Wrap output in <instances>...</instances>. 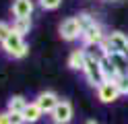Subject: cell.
<instances>
[{"mask_svg": "<svg viewBox=\"0 0 128 124\" xmlns=\"http://www.w3.org/2000/svg\"><path fill=\"white\" fill-rule=\"evenodd\" d=\"M99 58L101 54H93L87 50V60H85V68H83V74H85V79L87 83H89L91 87H101L103 83H106V77H103V70H101V62H99Z\"/></svg>", "mask_w": 128, "mask_h": 124, "instance_id": "1", "label": "cell"}, {"mask_svg": "<svg viewBox=\"0 0 128 124\" xmlns=\"http://www.w3.org/2000/svg\"><path fill=\"white\" fill-rule=\"evenodd\" d=\"M128 48V35L122 31H110L103 44L99 46L101 50V56H108V54H124Z\"/></svg>", "mask_w": 128, "mask_h": 124, "instance_id": "2", "label": "cell"}, {"mask_svg": "<svg viewBox=\"0 0 128 124\" xmlns=\"http://www.w3.org/2000/svg\"><path fill=\"white\" fill-rule=\"evenodd\" d=\"M0 46H2V52L8 58H14V60L25 58L27 52H29V46L25 44V37L19 35V33H14V31H10V35L6 37Z\"/></svg>", "mask_w": 128, "mask_h": 124, "instance_id": "3", "label": "cell"}, {"mask_svg": "<svg viewBox=\"0 0 128 124\" xmlns=\"http://www.w3.org/2000/svg\"><path fill=\"white\" fill-rule=\"evenodd\" d=\"M106 29H103V25L99 23V21H95L91 27H87L85 31H83V35H81V44H83V48H95V46H101L103 44V39H106Z\"/></svg>", "mask_w": 128, "mask_h": 124, "instance_id": "4", "label": "cell"}, {"mask_svg": "<svg viewBox=\"0 0 128 124\" xmlns=\"http://www.w3.org/2000/svg\"><path fill=\"white\" fill-rule=\"evenodd\" d=\"M81 35H83V29H81V25H78L76 17H68V19L62 21V25H60V37L64 41L81 39Z\"/></svg>", "mask_w": 128, "mask_h": 124, "instance_id": "5", "label": "cell"}, {"mask_svg": "<svg viewBox=\"0 0 128 124\" xmlns=\"http://www.w3.org/2000/svg\"><path fill=\"white\" fill-rule=\"evenodd\" d=\"M70 120H72V103L68 99H60V103L50 114V122L52 124H68Z\"/></svg>", "mask_w": 128, "mask_h": 124, "instance_id": "6", "label": "cell"}, {"mask_svg": "<svg viewBox=\"0 0 128 124\" xmlns=\"http://www.w3.org/2000/svg\"><path fill=\"white\" fill-rule=\"evenodd\" d=\"M33 101L39 105V110H42L44 114H52L54 112V107L60 103V97L54 93V91H42V93H37V97L33 99Z\"/></svg>", "mask_w": 128, "mask_h": 124, "instance_id": "7", "label": "cell"}, {"mask_svg": "<svg viewBox=\"0 0 128 124\" xmlns=\"http://www.w3.org/2000/svg\"><path fill=\"white\" fill-rule=\"evenodd\" d=\"M95 91H97V99L101 103H112V101H116V99L122 95L120 89H118V85H116V81H106L101 87H97Z\"/></svg>", "mask_w": 128, "mask_h": 124, "instance_id": "8", "label": "cell"}, {"mask_svg": "<svg viewBox=\"0 0 128 124\" xmlns=\"http://www.w3.org/2000/svg\"><path fill=\"white\" fill-rule=\"evenodd\" d=\"M33 8H35V2H33V0H12L10 11H12V15H14V19H31Z\"/></svg>", "mask_w": 128, "mask_h": 124, "instance_id": "9", "label": "cell"}, {"mask_svg": "<svg viewBox=\"0 0 128 124\" xmlns=\"http://www.w3.org/2000/svg\"><path fill=\"white\" fill-rule=\"evenodd\" d=\"M85 60H87V50L85 48H74L72 52L68 54V66L72 70H81L85 68Z\"/></svg>", "mask_w": 128, "mask_h": 124, "instance_id": "10", "label": "cell"}, {"mask_svg": "<svg viewBox=\"0 0 128 124\" xmlns=\"http://www.w3.org/2000/svg\"><path fill=\"white\" fill-rule=\"evenodd\" d=\"M27 105H29L27 97H23V95H12L8 101H6V112H10V114H23Z\"/></svg>", "mask_w": 128, "mask_h": 124, "instance_id": "11", "label": "cell"}, {"mask_svg": "<svg viewBox=\"0 0 128 124\" xmlns=\"http://www.w3.org/2000/svg\"><path fill=\"white\" fill-rule=\"evenodd\" d=\"M42 116L44 112L39 110V105L35 101H29V105L25 107V112H23V118H25V124H35L42 120Z\"/></svg>", "mask_w": 128, "mask_h": 124, "instance_id": "12", "label": "cell"}, {"mask_svg": "<svg viewBox=\"0 0 128 124\" xmlns=\"http://www.w3.org/2000/svg\"><path fill=\"white\" fill-rule=\"evenodd\" d=\"M99 62H101V70H103V77H106V81H118V72L114 68V64L110 62V58L108 56H101L99 58Z\"/></svg>", "mask_w": 128, "mask_h": 124, "instance_id": "13", "label": "cell"}, {"mask_svg": "<svg viewBox=\"0 0 128 124\" xmlns=\"http://www.w3.org/2000/svg\"><path fill=\"white\" fill-rule=\"evenodd\" d=\"M31 27H33L31 19H12V31L19 33V35H23V37L31 31Z\"/></svg>", "mask_w": 128, "mask_h": 124, "instance_id": "14", "label": "cell"}, {"mask_svg": "<svg viewBox=\"0 0 128 124\" xmlns=\"http://www.w3.org/2000/svg\"><path fill=\"white\" fill-rule=\"evenodd\" d=\"M76 21H78V25H81V29L85 31L87 27H91V25L97 21V19H95V17H91L89 13H78V15H76Z\"/></svg>", "mask_w": 128, "mask_h": 124, "instance_id": "15", "label": "cell"}, {"mask_svg": "<svg viewBox=\"0 0 128 124\" xmlns=\"http://www.w3.org/2000/svg\"><path fill=\"white\" fill-rule=\"evenodd\" d=\"M10 31H12V23H6V21H0V44L10 35Z\"/></svg>", "mask_w": 128, "mask_h": 124, "instance_id": "16", "label": "cell"}, {"mask_svg": "<svg viewBox=\"0 0 128 124\" xmlns=\"http://www.w3.org/2000/svg\"><path fill=\"white\" fill-rule=\"evenodd\" d=\"M39 6L44 8V11H56L60 4H62V0H37Z\"/></svg>", "mask_w": 128, "mask_h": 124, "instance_id": "17", "label": "cell"}, {"mask_svg": "<svg viewBox=\"0 0 128 124\" xmlns=\"http://www.w3.org/2000/svg\"><path fill=\"white\" fill-rule=\"evenodd\" d=\"M116 85H118V89H120L122 95H128V77H120L116 81Z\"/></svg>", "mask_w": 128, "mask_h": 124, "instance_id": "18", "label": "cell"}, {"mask_svg": "<svg viewBox=\"0 0 128 124\" xmlns=\"http://www.w3.org/2000/svg\"><path fill=\"white\" fill-rule=\"evenodd\" d=\"M8 114H10V112H8ZM10 124H25L23 114H10Z\"/></svg>", "mask_w": 128, "mask_h": 124, "instance_id": "19", "label": "cell"}, {"mask_svg": "<svg viewBox=\"0 0 128 124\" xmlns=\"http://www.w3.org/2000/svg\"><path fill=\"white\" fill-rule=\"evenodd\" d=\"M0 124H10V114L6 112V110L0 112Z\"/></svg>", "mask_w": 128, "mask_h": 124, "instance_id": "20", "label": "cell"}, {"mask_svg": "<svg viewBox=\"0 0 128 124\" xmlns=\"http://www.w3.org/2000/svg\"><path fill=\"white\" fill-rule=\"evenodd\" d=\"M85 124H97V122H95V120H87Z\"/></svg>", "mask_w": 128, "mask_h": 124, "instance_id": "21", "label": "cell"}, {"mask_svg": "<svg viewBox=\"0 0 128 124\" xmlns=\"http://www.w3.org/2000/svg\"><path fill=\"white\" fill-rule=\"evenodd\" d=\"M124 56H126V60H128V48H126V52H124Z\"/></svg>", "mask_w": 128, "mask_h": 124, "instance_id": "22", "label": "cell"}, {"mask_svg": "<svg viewBox=\"0 0 128 124\" xmlns=\"http://www.w3.org/2000/svg\"><path fill=\"white\" fill-rule=\"evenodd\" d=\"M110 2H112V0H110Z\"/></svg>", "mask_w": 128, "mask_h": 124, "instance_id": "23", "label": "cell"}]
</instances>
